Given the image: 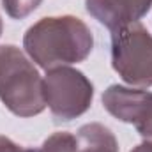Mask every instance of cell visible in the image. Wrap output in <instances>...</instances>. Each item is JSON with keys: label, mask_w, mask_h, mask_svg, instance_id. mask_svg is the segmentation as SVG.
I'll return each instance as SVG.
<instances>
[{"label": "cell", "mask_w": 152, "mask_h": 152, "mask_svg": "<svg viewBox=\"0 0 152 152\" xmlns=\"http://www.w3.org/2000/svg\"><path fill=\"white\" fill-rule=\"evenodd\" d=\"M23 48L32 62L50 71L83 62L92 53L94 36L87 23L76 16H50L25 32Z\"/></svg>", "instance_id": "6da1fadb"}, {"label": "cell", "mask_w": 152, "mask_h": 152, "mask_svg": "<svg viewBox=\"0 0 152 152\" xmlns=\"http://www.w3.org/2000/svg\"><path fill=\"white\" fill-rule=\"evenodd\" d=\"M0 101L11 113L25 118L46 108L42 78L32 60L14 44L0 46Z\"/></svg>", "instance_id": "7a4b0ae2"}, {"label": "cell", "mask_w": 152, "mask_h": 152, "mask_svg": "<svg viewBox=\"0 0 152 152\" xmlns=\"http://www.w3.org/2000/svg\"><path fill=\"white\" fill-rule=\"evenodd\" d=\"M112 66L127 85L152 87V36L140 21L112 32Z\"/></svg>", "instance_id": "3957f363"}, {"label": "cell", "mask_w": 152, "mask_h": 152, "mask_svg": "<svg viewBox=\"0 0 152 152\" xmlns=\"http://www.w3.org/2000/svg\"><path fill=\"white\" fill-rule=\"evenodd\" d=\"M42 92L51 115L64 122L81 117L94 99L92 81L81 71L69 66L46 71L42 78Z\"/></svg>", "instance_id": "277c9868"}, {"label": "cell", "mask_w": 152, "mask_h": 152, "mask_svg": "<svg viewBox=\"0 0 152 152\" xmlns=\"http://www.w3.org/2000/svg\"><path fill=\"white\" fill-rule=\"evenodd\" d=\"M103 106L120 122L133 124L145 142H152V92L110 85L103 94Z\"/></svg>", "instance_id": "5b68a950"}, {"label": "cell", "mask_w": 152, "mask_h": 152, "mask_svg": "<svg viewBox=\"0 0 152 152\" xmlns=\"http://www.w3.org/2000/svg\"><path fill=\"white\" fill-rule=\"evenodd\" d=\"M87 12L108 30L138 23L152 7V0H85Z\"/></svg>", "instance_id": "8992f818"}, {"label": "cell", "mask_w": 152, "mask_h": 152, "mask_svg": "<svg viewBox=\"0 0 152 152\" xmlns=\"http://www.w3.org/2000/svg\"><path fill=\"white\" fill-rule=\"evenodd\" d=\"M78 152H118L115 134L103 124L90 122L78 129Z\"/></svg>", "instance_id": "52a82bcc"}, {"label": "cell", "mask_w": 152, "mask_h": 152, "mask_svg": "<svg viewBox=\"0 0 152 152\" xmlns=\"http://www.w3.org/2000/svg\"><path fill=\"white\" fill-rule=\"evenodd\" d=\"M80 142L78 136L67 133V131H58L48 136L42 145L36 149V152H78Z\"/></svg>", "instance_id": "ba28073f"}, {"label": "cell", "mask_w": 152, "mask_h": 152, "mask_svg": "<svg viewBox=\"0 0 152 152\" xmlns=\"http://www.w3.org/2000/svg\"><path fill=\"white\" fill-rule=\"evenodd\" d=\"M42 0H2V7L14 20H23L34 12Z\"/></svg>", "instance_id": "9c48e42d"}, {"label": "cell", "mask_w": 152, "mask_h": 152, "mask_svg": "<svg viewBox=\"0 0 152 152\" xmlns=\"http://www.w3.org/2000/svg\"><path fill=\"white\" fill-rule=\"evenodd\" d=\"M0 152H36V149H25L18 143H14L7 136H0Z\"/></svg>", "instance_id": "30bf717a"}, {"label": "cell", "mask_w": 152, "mask_h": 152, "mask_svg": "<svg viewBox=\"0 0 152 152\" xmlns=\"http://www.w3.org/2000/svg\"><path fill=\"white\" fill-rule=\"evenodd\" d=\"M131 152H152V142H143V143L136 145Z\"/></svg>", "instance_id": "8fae6325"}, {"label": "cell", "mask_w": 152, "mask_h": 152, "mask_svg": "<svg viewBox=\"0 0 152 152\" xmlns=\"http://www.w3.org/2000/svg\"><path fill=\"white\" fill-rule=\"evenodd\" d=\"M2 30H4V23H2V18H0V36H2Z\"/></svg>", "instance_id": "7c38bea8"}]
</instances>
